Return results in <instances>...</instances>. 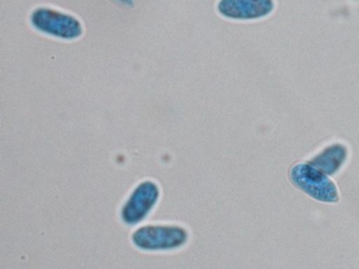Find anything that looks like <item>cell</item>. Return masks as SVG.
<instances>
[{
	"label": "cell",
	"mask_w": 359,
	"mask_h": 269,
	"mask_svg": "<svg viewBox=\"0 0 359 269\" xmlns=\"http://www.w3.org/2000/svg\"><path fill=\"white\" fill-rule=\"evenodd\" d=\"M346 156H348L346 147L339 143H336V144L330 145L327 149L320 151L316 157L310 160L309 164L314 166L315 168L320 170L327 176H332L344 165Z\"/></svg>",
	"instance_id": "cell-4"
},
{
	"label": "cell",
	"mask_w": 359,
	"mask_h": 269,
	"mask_svg": "<svg viewBox=\"0 0 359 269\" xmlns=\"http://www.w3.org/2000/svg\"><path fill=\"white\" fill-rule=\"evenodd\" d=\"M34 22L41 31L60 37H76L81 34V25L74 18L50 10H41L35 14Z\"/></svg>",
	"instance_id": "cell-2"
},
{
	"label": "cell",
	"mask_w": 359,
	"mask_h": 269,
	"mask_svg": "<svg viewBox=\"0 0 359 269\" xmlns=\"http://www.w3.org/2000/svg\"><path fill=\"white\" fill-rule=\"evenodd\" d=\"M290 178L295 186L313 199L327 203H336L339 200L335 183L309 163L294 166L290 172Z\"/></svg>",
	"instance_id": "cell-1"
},
{
	"label": "cell",
	"mask_w": 359,
	"mask_h": 269,
	"mask_svg": "<svg viewBox=\"0 0 359 269\" xmlns=\"http://www.w3.org/2000/svg\"><path fill=\"white\" fill-rule=\"evenodd\" d=\"M272 0H222L219 11L230 18H259L272 11Z\"/></svg>",
	"instance_id": "cell-3"
}]
</instances>
